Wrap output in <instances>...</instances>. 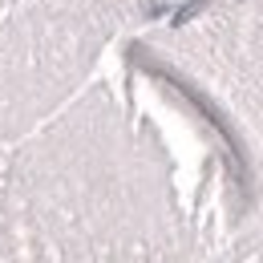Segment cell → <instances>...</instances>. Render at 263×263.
<instances>
[{"label":"cell","instance_id":"1","mask_svg":"<svg viewBox=\"0 0 263 263\" xmlns=\"http://www.w3.org/2000/svg\"><path fill=\"white\" fill-rule=\"evenodd\" d=\"M162 16L126 57L223 138L243 182L247 150L263 134V0H191Z\"/></svg>","mask_w":263,"mask_h":263},{"label":"cell","instance_id":"2","mask_svg":"<svg viewBox=\"0 0 263 263\" xmlns=\"http://www.w3.org/2000/svg\"><path fill=\"white\" fill-rule=\"evenodd\" d=\"M170 0H12L0 4V134L69 98L105 49Z\"/></svg>","mask_w":263,"mask_h":263},{"label":"cell","instance_id":"3","mask_svg":"<svg viewBox=\"0 0 263 263\" xmlns=\"http://www.w3.org/2000/svg\"><path fill=\"white\" fill-rule=\"evenodd\" d=\"M0 4H12V0H0Z\"/></svg>","mask_w":263,"mask_h":263}]
</instances>
